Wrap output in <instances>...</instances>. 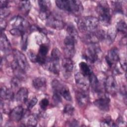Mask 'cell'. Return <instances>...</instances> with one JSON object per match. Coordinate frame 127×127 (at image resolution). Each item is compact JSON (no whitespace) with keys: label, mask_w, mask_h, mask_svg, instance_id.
<instances>
[{"label":"cell","mask_w":127,"mask_h":127,"mask_svg":"<svg viewBox=\"0 0 127 127\" xmlns=\"http://www.w3.org/2000/svg\"><path fill=\"white\" fill-rule=\"evenodd\" d=\"M77 26L80 32H93L97 30L99 25L98 18L93 16H88L76 19Z\"/></svg>","instance_id":"1"},{"label":"cell","mask_w":127,"mask_h":127,"mask_svg":"<svg viewBox=\"0 0 127 127\" xmlns=\"http://www.w3.org/2000/svg\"><path fill=\"white\" fill-rule=\"evenodd\" d=\"M55 2L60 9L74 14H80L83 11V6L79 0H57Z\"/></svg>","instance_id":"2"},{"label":"cell","mask_w":127,"mask_h":127,"mask_svg":"<svg viewBox=\"0 0 127 127\" xmlns=\"http://www.w3.org/2000/svg\"><path fill=\"white\" fill-rule=\"evenodd\" d=\"M96 11L99 16V20L104 26H108L111 21L110 8L108 2L105 0L100 1L96 7Z\"/></svg>","instance_id":"3"},{"label":"cell","mask_w":127,"mask_h":127,"mask_svg":"<svg viewBox=\"0 0 127 127\" xmlns=\"http://www.w3.org/2000/svg\"><path fill=\"white\" fill-rule=\"evenodd\" d=\"M52 86L54 92L59 94L66 101H71L72 100L69 88L66 85L57 79H55L52 82Z\"/></svg>","instance_id":"4"},{"label":"cell","mask_w":127,"mask_h":127,"mask_svg":"<svg viewBox=\"0 0 127 127\" xmlns=\"http://www.w3.org/2000/svg\"><path fill=\"white\" fill-rule=\"evenodd\" d=\"M96 44H92L86 48L83 53V58L90 63H94L99 59L100 49Z\"/></svg>","instance_id":"5"},{"label":"cell","mask_w":127,"mask_h":127,"mask_svg":"<svg viewBox=\"0 0 127 127\" xmlns=\"http://www.w3.org/2000/svg\"><path fill=\"white\" fill-rule=\"evenodd\" d=\"M14 62L25 72L28 70L29 64L25 56L18 50L13 51Z\"/></svg>","instance_id":"6"},{"label":"cell","mask_w":127,"mask_h":127,"mask_svg":"<svg viewBox=\"0 0 127 127\" xmlns=\"http://www.w3.org/2000/svg\"><path fill=\"white\" fill-rule=\"evenodd\" d=\"M76 40L72 37L66 36L64 40V52L66 56L65 58H72L75 54V43Z\"/></svg>","instance_id":"7"},{"label":"cell","mask_w":127,"mask_h":127,"mask_svg":"<svg viewBox=\"0 0 127 127\" xmlns=\"http://www.w3.org/2000/svg\"><path fill=\"white\" fill-rule=\"evenodd\" d=\"M9 23L13 28H17L23 32H26V29L29 27V22L23 17L19 15L13 17Z\"/></svg>","instance_id":"8"},{"label":"cell","mask_w":127,"mask_h":127,"mask_svg":"<svg viewBox=\"0 0 127 127\" xmlns=\"http://www.w3.org/2000/svg\"><path fill=\"white\" fill-rule=\"evenodd\" d=\"M46 25L54 29L62 30L64 26V23L62 18L52 13L46 20Z\"/></svg>","instance_id":"9"},{"label":"cell","mask_w":127,"mask_h":127,"mask_svg":"<svg viewBox=\"0 0 127 127\" xmlns=\"http://www.w3.org/2000/svg\"><path fill=\"white\" fill-rule=\"evenodd\" d=\"M74 79L76 84L79 89L87 91L90 83L88 77L85 76L80 72L75 74Z\"/></svg>","instance_id":"10"},{"label":"cell","mask_w":127,"mask_h":127,"mask_svg":"<svg viewBox=\"0 0 127 127\" xmlns=\"http://www.w3.org/2000/svg\"><path fill=\"white\" fill-rule=\"evenodd\" d=\"M105 59L108 65L112 67L120 61L119 50L116 47L112 48L108 51Z\"/></svg>","instance_id":"11"},{"label":"cell","mask_w":127,"mask_h":127,"mask_svg":"<svg viewBox=\"0 0 127 127\" xmlns=\"http://www.w3.org/2000/svg\"><path fill=\"white\" fill-rule=\"evenodd\" d=\"M59 63L60 60L48 58L47 61L43 66L50 72L55 74H58L60 71Z\"/></svg>","instance_id":"12"},{"label":"cell","mask_w":127,"mask_h":127,"mask_svg":"<svg viewBox=\"0 0 127 127\" xmlns=\"http://www.w3.org/2000/svg\"><path fill=\"white\" fill-rule=\"evenodd\" d=\"M105 88L107 93L114 95L116 94L118 85L115 77L112 75L108 76L105 82Z\"/></svg>","instance_id":"13"},{"label":"cell","mask_w":127,"mask_h":127,"mask_svg":"<svg viewBox=\"0 0 127 127\" xmlns=\"http://www.w3.org/2000/svg\"><path fill=\"white\" fill-rule=\"evenodd\" d=\"M75 98L79 106L85 107L88 104L89 99L87 91L78 89L75 92Z\"/></svg>","instance_id":"14"},{"label":"cell","mask_w":127,"mask_h":127,"mask_svg":"<svg viewBox=\"0 0 127 127\" xmlns=\"http://www.w3.org/2000/svg\"><path fill=\"white\" fill-rule=\"evenodd\" d=\"M110 100L108 96L103 95L95 100L93 103L100 110L107 112L109 110Z\"/></svg>","instance_id":"15"},{"label":"cell","mask_w":127,"mask_h":127,"mask_svg":"<svg viewBox=\"0 0 127 127\" xmlns=\"http://www.w3.org/2000/svg\"><path fill=\"white\" fill-rule=\"evenodd\" d=\"M49 51V46L46 43H42L40 45L39 52L37 54V63L43 65L48 57L47 55Z\"/></svg>","instance_id":"16"},{"label":"cell","mask_w":127,"mask_h":127,"mask_svg":"<svg viewBox=\"0 0 127 127\" xmlns=\"http://www.w3.org/2000/svg\"><path fill=\"white\" fill-rule=\"evenodd\" d=\"M10 119L14 122H18L22 119L24 116V109L21 106L14 107L9 113Z\"/></svg>","instance_id":"17"},{"label":"cell","mask_w":127,"mask_h":127,"mask_svg":"<svg viewBox=\"0 0 127 127\" xmlns=\"http://www.w3.org/2000/svg\"><path fill=\"white\" fill-rule=\"evenodd\" d=\"M34 87L38 90H44L47 86V80L43 76H39L33 79L32 82Z\"/></svg>","instance_id":"18"},{"label":"cell","mask_w":127,"mask_h":127,"mask_svg":"<svg viewBox=\"0 0 127 127\" xmlns=\"http://www.w3.org/2000/svg\"><path fill=\"white\" fill-rule=\"evenodd\" d=\"M28 89L25 87H21L17 92L15 98L17 101L22 103H25L28 101Z\"/></svg>","instance_id":"19"},{"label":"cell","mask_w":127,"mask_h":127,"mask_svg":"<svg viewBox=\"0 0 127 127\" xmlns=\"http://www.w3.org/2000/svg\"><path fill=\"white\" fill-rule=\"evenodd\" d=\"M14 95L12 89L3 86L0 88V97L5 100H12L14 98Z\"/></svg>","instance_id":"20"},{"label":"cell","mask_w":127,"mask_h":127,"mask_svg":"<svg viewBox=\"0 0 127 127\" xmlns=\"http://www.w3.org/2000/svg\"><path fill=\"white\" fill-rule=\"evenodd\" d=\"M62 67L66 74H69L72 72L73 68V63L71 59L65 58L62 61Z\"/></svg>","instance_id":"21"},{"label":"cell","mask_w":127,"mask_h":127,"mask_svg":"<svg viewBox=\"0 0 127 127\" xmlns=\"http://www.w3.org/2000/svg\"><path fill=\"white\" fill-rule=\"evenodd\" d=\"M0 48L4 53H8L11 49V45L7 37L4 33H1L0 37Z\"/></svg>","instance_id":"22"},{"label":"cell","mask_w":127,"mask_h":127,"mask_svg":"<svg viewBox=\"0 0 127 127\" xmlns=\"http://www.w3.org/2000/svg\"><path fill=\"white\" fill-rule=\"evenodd\" d=\"M89 83L93 90V91L96 93H100L101 91L100 84L99 80L96 75L93 73V72L88 77Z\"/></svg>","instance_id":"23"},{"label":"cell","mask_w":127,"mask_h":127,"mask_svg":"<svg viewBox=\"0 0 127 127\" xmlns=\"http://www.w3.org/2000/svg\"><path fill=\"white\" fill-rule=\"evenodd\" d=\"M79 67L80 70V72L87 77H88L93 73L90 66L85 62H80L79 64Z\"/></svg>","instance_id":"24"},{"label":"cell","mask_w":127,"mask_h":127,"mask_svg":"<svg viewBox=\"0 0 127 127\" xmlns=\"http://www.w3.org/2000/svg\"><path fill=\"white\" fill-rule=\"evenodd\" d=\"M18 7L21 12L25 14H27L31 9V4L29 0L21 1L19 3Z\"/></svg>","instance_id":"25"},{"label":"cell","mask_w":127,"mask_h":127,"mask_svg":"<svg viewBox=\"0 0 127 127\" xmlns=\"http://www.w3.org/2000/svg\"><path fill=\"white\" fill-rule=\"evenodd\" d=\"M38 3L40 11H50V8L51 6V3L50 0H39L38 1Z\"/></svg>","instance_id":"26"},{"label":"cell","mask_w":127,"mask_h":127,"mask_svg":"<svg viewBox=\"0 0 127 127\" xmlns=\"http://www.w3.org/2000/svg\"><path fill=\"white\" fill-rule=\"evenodd\" d=\"M37 124V120L34 115H30L25 118V126L28 127H35Z\"/></svg>","instance_id":"27"},{"label":"cell","mask_w":127,"mask_h":127,"mask_svg":"<svg viewBox=\"0 0 127 127\" xmlns=\"http://www.w3.org/2000/svg\"><path fill=\"white\" fill-rule=\"evenodd\" d=\"M66 31L68 33V35H69L74 38L75 40H77L78 36V33L75 27L72 24L68 25L66 28Z\"/></svg>","instance_id":"28"},{"label":"cell","mask_w":127,"mask_h":127,"mask_svg":"<svg viewBox=\"0 0 127 127\" xmlns=\"http://www.w3.org/2000/svg\"><path fill=\"white\" fill-rule=\"evenodd\" d=\"M116 30L125 34L127 33V25L124 20L121 19L118 22L116 25Z\"/></svg>","instance_id":"29"},{"label":"cell","mask_w":127,"mask_h":127,"mask_svg":"<svg viewBox=\"0 0 127 127\" xmlns=\"http://www.w3.org/2000/svg\"><path fill=\"white\" fill-rule=\"evenodd\" d=\"M117 35V30L113 27L110 28L106 33V39L110 42H112L115 39Z\"/></svg>","instance_id":"30"},{"label":"cell","mask_w":127,"mask_h":127,"mask_svg":"<svg viewBox=\"0 0 127 127\" xmlns=\"http://www.w3.org/2000/svg\"><path fill=\"white\" fill-rule=\"evenodd\" d=\"M21 79L17 77L12 78L10 81V85L12 89H19L21 87Z\"/></svg>","instance_id":"31"},{"label":"cell","mask_w":127,"mask_h":127,"mask_svg":"<svg viewBox=\"0 0 127 127\" xmlns=\"http://www.w3.org/2000/svg\"><path fill=\"white\" fill-rule=\"evenodd\" d=\"M101 126L104 127H115L117 126L116 123H115L110 117H107L101 123Z\"/></svg>","instance_id":"32"},{"label":"cell","mask_w":127,"mask_h":127,"mask_svg":"<svg viewBox=\"0 0 127 127\" xmlns=\"http://www.w3.org/2000/svg\"><path fill=\"white\" fill-rule=\"evenodd\" d=\"M63 112L67 116H72L74 112V108L71 104H66L63 109Z\"/></svg>","instance_id":"33"},{"label":"cell","mask_w":127,"mask_h":127,"mask_svg":"<svg viewBox=\"0 0 127 127\" xmlns=\"http://www.w3.org/2000/svg\"><path fill=\"white\" fill-rule=\"evenodd\" d=\"M114 11L116 12H122V1H112Z\"/></svg>","instance_id":"34"},{"label":"cell","mask_w":127,"mask_h":127,"mask_svg":"<svg viewBox=\"0 0 127 127\" xmlns=\"http://www.w3.org/2000/svg\"><path fill=\"white\" fill-rule=\"evenodd\" d=\"M28 45V35L26 32L23 33L21 36V47L23 50H26Z\"/></svg>","instance_id":"35"},{"label":"cell","mask_w":127,"mask_h":127,"mask_svg":"<svg viewBox=\"0 0 127 127\" xmlns=\"http://www.w3.org/2000/svg\"><path fill=\"white\" fill-rule=\"evenodd\" d=\"M61 54L60 51L59 50V49L57 48H55L53 49L51 54V57L52 59H58L60 60L61 58Z\"/></svg>","instance_id":"36"},{"label":"cell","mask_w":127,"mask_h":127,"mask_svg":"<svg viewBox=\"0 0 127 127\" xmlns=\"http://www.w3.org/2000/svg\"><path fill=\"white\" fill-rule=\"evenodd\" d=\"M0 7L1 18L6 17L9 15L10 13V10L8 8V6Z\"/></svg>","instance_id":"37"},{"label":"cell","mask_w":127,"mask_h":127,"mask_svg":"<svg viewBox=\"0 0 127 127\" xmlns=\"http://www.w3.org/2000/svg\"><path fill=\"white\" fill-rule=\"evenodd\" d=\"M27 102V109L28 110H31V109L33 108V107L35 105H36V104L38 102V99L36 97H33L30 100H29Z\"/></svg>","instance_id":"38"},{"label":"cell","mask_w":127,"mask_h":127,"mask_svg":"<svg viewBox=\"0 0 127 127\" xmlns=\"http://www.w3.org/2000/svg\"><path fill=\"white\" fill-rule=\"evenodd\" d=\"M49 105V101L47 98H43L40 102L39 105L42 110H45Z\"/></svg>","instance_id":"39"},{"label":"cell","mask_w":127,"mask_h":127,"mask_svg":"<svg viewBox=\"0 0 127 127\" xmlns=\"http://www.w3.org/2000/svg\"><path fill=\"white\" fill-rule=\"evenodd\" d=\"M27 55L31 62L33 63H37V55H36L33 51L29 50L27 53Z\"/></svg>","instance_id":"40"},{"label":"cell","mask_w":127,"mask_h":127,"mask_svg":"<svg viewBox=\"0 0 127 127\" xmlns=\"http://www.w3.org/2000/svg\"><path fill=\"white\" fill-rule=\"evenodd\" d=\"M9 32L11 35L14 36H21L24 33L26 32H23L17 28H12L9 31Z\"/></svg>","instance_id":"41"},{"label":"cell","mask_w":127,"mask_h":127,"mask_svg":"<svg viewBox=\"0 0 127 127\" xmlns=\"http://www.w3.org/2000/svg\"><path fill=\"white\" fill-rule=\"evenodd\" d=\"M61 96L59 95V94L54 92V95H53V100L55 103H60L62 102V98Z\"/></svg>","instance_id":"42"},{"label":"cell","mask_w":127,"mask_h":127,"mask_svg":"<svg viewBox=\"0 0 127 127\" xmlns=\"http://www.w3.org/2000/svg\"><path fill=\"white\" fill-rule=\"evenodd\" d=\"M6 26V23L4 20H3L1 18L0 20V29H1V33L3 32V30H4Z\"/></svg>","instance_id":"43"},{"label":"cell","mask_w":127,"mask_h":127,"mask_svg":"<svg viewBox=\"0 0 127 127\" xmlns=\"http://www.w3.org/2000/svg\"><path fill=\"white\" fill-rule=\"evenodd\" d=\"M68 124H69V126H78V122L77 121L75 120H72L68 122Z\"/></svg>","instance_id":"44"}]
</instances>
